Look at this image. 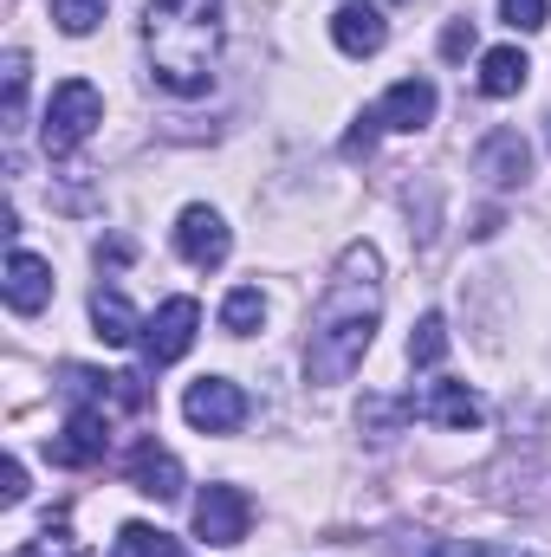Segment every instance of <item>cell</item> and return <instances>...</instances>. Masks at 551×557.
<instances>
[{
  "mask_svg": "<svg viewBox=\"0 0 551 557\" xmlns=\"http://www.w3.org/2000/svg\"><path fill=\"white\" fill-rule=\"evenodd\" d=\"M124 480L137 486L143 499H182V460L156 434H143L137 447L124 454Z\"/></svg>",
  "mask_w": 551,
  "mask_h": 557,
  "instance_id": "9",
  "label": "cell"
},
{
  "mask_svg": "<svg viewBox=\"0 0 551 557\" xmlns=\"http://www.w3.org/2000/svg\"><path fill=\"white\" fill-rule=\"evenodd\" d=\"M247 525H254V506H247L241 486H208V493L195 499V539H208V545H241Z\"/></svg>",
  "mask_w": 551,
  "mask_h": 557,
  "instance_id": "8",
  "label": "cell"
},
{
  "mask_svg": "<svg viewBox=\"0 0 551 557\" xmlns=\"http://www.w3.org/2000/svg\"><path fill=\"white\" fill-rule=\"evenodd\" d=\"M52 7V20H59V33H72V39H85L98 20H105V7L111 0H46Z\"/></svg>",
  "mask_w": 551,
  "mask_h": 557,
  "instance_id": "20",
  "label": "cell"
},
{
  "mask_svg": "<svg viewBox=\"0 0 551 557\" xmlns=\"http://www.w3.org/2000/svg\"><path fill=\"white\" fill-rule=\"evenodd\" d=\"M441 357H448V318L441 311H421L415 331H409V363L415 370H434Z\"/></svg>",
  "mask_w": 551,
  "mask_h": 557,
  "instance_id": "17",
  "label": "cell"
},
{
  "mask_svg": "<svg viewBox=\"0 0 551 557\" xmlns=\"http://www.w3.org/2000/svg\"><path fill=\"white\" fill-rule=\"evenodd\" d=\"M0 292H7V305H13L20 318H33V311L52 305V267H46L39 253L13 247V253H7V278H0Z\"/></svg>",
  "mask_w": 551,
  "mask_h": 557,
  "instance_id": "11",
  "label": "cell"
},
{
  "mask_svg": "<svg viewBox=\"0 0 551 557\" xmlns=\"http://www.w3.org/2000/svg\"><path fill=\"white\" fill-rule=\"evenodd\" d=\"M409 416H415V403H364V416H357V421H370V428H377V441H390Z\"/></svg>",
  "mask_w": 551,
  "mask_h": 557,
  "instance_id": "23",
  "label": "cell"
},
{
  "mask_svg": "<svg viewBox=\"0 0 551 557\" xmlns=\"http://www.w3.org/2000/svg\"><path fill=\"white\" fill-rule=\"evenodd\" d=\"M383 324V260L370 240H351L338 253V267L325 278L318 305H311V331H305V376L311 383H351L357 363L370 357Z\"/></svg>",
  "mask_w": 551,
  "mask_h": 557,
  "instance_id": "1",
  "label": "cell"
},
{
  "mask_svg": "<svg viewBox=\"0 0 551 557\" xmlns=\"http://www.w3.org/2000/svg\"><path fill=\"white\" fill-rule=\"evenodd\" d=\"M91 324H98L105 344H137L143 337V318L131 311V298H124L118 285H98V292H91Z\"/></svg>",
  "mask_w": 551,
  "mask_h": 557,
  "instance_id": "16",
  "label": "cell"
},
{
  "mask_svg": "<svg viewBox=\"0 0 551 557\" xmlns=\"http://www.w3.org/2000/svg\"><path fill=\"white\" fill-rule=\"evenodd\" d=\"M474 169H480L493 188H519V182L532 175V149H526V137H519V131H493V137L480 143Z\"/></svg>",
  "mask_w": 551,
  "mask_h": 557,
  "instance_id": "12",
  "label": "cell"
},
{
  "mask_svg": "<svg viewBox=\"0 0 551 557\" xmlns=\"http://www.w3.org/2000/svg\"><path fill=\"white\" fill-rule=\"evenodd\" d=\"M26 72H33V65H26V52L13 46L7 65H0V78H7V131H20V117H26Z\"/></svg>",
  "mask_w": 551,
  "mask_h": 557,
  "instance_id": "21",
  "label": "cell"
},
{
  "mask_svg": "<svg viewBox=\"0 0 551 557\" xmlns=\"http://www.w3.org/2000/svg\"><path fill=\"white\" fill-rule=\"evenodd\" d=\"M526 78H532V59H526L519 46H493V52H480V91H487V98H519Z\"/></svg>",
  "mask_w": 551,
  "mask_h": 557,
  "instance_id": "15",
  "label": "cell"
},
{
  "mask_svg": "<svg viewBox=\"0 0 551 557\" xmlns=\"http://www.w3.org/2000/svg\"><path fill=\"white\" fill-rule=\"evenodd\" d=\"M377 131H383V117H377V111H364V117H357V131L344 137V156H370V143H377Z\"/></svg>",
  "mask_w": 551,
  "mask_h": 557,
  "instance_id": "26",
  "label": "cell"
},
{
  "mask_svg": "<svg viewBox=\"0 0 551 557\" xmlns=\"http://www.w3.org/2000/svg\"><path fill=\"white\" fill-rule=\"evenodd\" d=\"M260 318H267V298H260V285H234V292L221 298V331L247 337V331H260Z\"/></svg>",
  "mask_w": 551,
  "mask_h": 557,
  "instance_id": "18",
  "label": "cell"
},
{
  "mask_svg": "<svg viewBox=\"0 0 551 557\" xmlns=\"http://www.w3.org/2000/svg\"><path fill=\"white\" fill-rule=\"evenodd\" d=\"M377 117H383V131H428V117H434V85H428V78H396V85L383 91Z\"/></svg>",
  "mask_w": 551,
  "mask_h": 557,
  "instance_id": "14",
  "label": "cell"
},
{
  "mask_svg": "<svg viewBox=\"0 0 551 557\" xmlns=\"http://www.w3.org/2000/svg\"><path fill=\"white\" fill-rule=\"evenodd\" d=\"M331 39H338V52H344V59H370V52H383V46H390V20H383V7L351 0V7H338V13H331Z\"/></svg>",
  "mask_w": 551,
  "mask_h": 557,
  "instance_id": "10",
  "label": "cell"
},
{
  "mask_svg": "<svg viewBox=\"0 0 551 557\" xmlns=\"http://www.w3.org/2000/svg\"><path fill=\"white\" fill-rule=\"evenodd\" d=\"M143 52H149V78L169 98H201L221 59V0H149Z\"/></svg>",
  "mask_w": 551,
  "mask_h": 557,
  "instance_id": "2",
  "label": "cell"
},
{
  "mask_svg": "<svg viewBox=\"0 0 551 557\" xmlns=\"http://www.w3.org/2000/svg\"><path fill=\"white\" fill-rule=\"evenodd\" d=\"M415 416H428V421H441V428H480L487 421V403L467 389V383H428L421 389V403H415Z\"/></svg>",
  "mask_w": 551,
  "mask_h": 557,
  "instance_id": "13",
  "label": "cell"
},
{
  "mask_svg": "<svg viewBox=\"0 0 551 557\" xmlns=\"http://www.w3.org/2000/svg\"><path fill=\"white\" fill-rule=\"evenodd\" d=\"M105 447H111V421H105V409H98V403H72L65 428L52 434V467H98Z\"/></svg>",
  "mask_w": 551,
  "mask_h": 557,
  "instance_id": "7",
  "label": "cell"
},
{
  "mask_svg": "<svg viewBox=\"0 0 551 557\" xmlns=\"http://www.w3.org/2000/svg\"><path fill=\"white\" fill-rule=\"evenodd\" d=\"M195 331H201V305L195 298H169V305H156V318H143V357L162 370V363H175V357H188V344H195Z\"/></svg>",
  "mask_w": 551,
  "mask_h": 557,
  "instance_id": "5",
  "label": "cell"
},
{
  "mask_svg": "<svg viewBox=\"0 0 551 557\" xmlns=\"http://www.w3.org/2000/svg\"><path fill=\"white\" fill-rule=\"evenodd\" d=\"M421 557H480V545H474V539H434Z\"/></svg>",
  "mask_w": 551,
  "mask_h": 557,
  "instance_id": "27",
  "label": "cell"
},
{
  "mask_svg": "<svg viewBox=\"0 0 551 557\" xmlns=\"http://www.w3.org/2000/svg\"><path fill=\"white\" fill-rule=\"evenodd\" d=\"M20 557H78V539H72V525L59 519V525H46V532H39Z\"/></svg>",
  "mask_w": 551,
  "mask_h": 557,
  "instance_id": "22",
  "label": "cell"
},
{
  "mask_svg": "<svg viewBox=\"0 0 551 557\" xmlns=\"http://www.w3.org/2000/svg\"><path fill=\"white\" fill-rule=\"evenodd\" d=\"M98 124H105V98H98V85H85V78H65V85L46 98L39 143H46V156H72V149L91 137Z\"/></svg>",
  "mask_w": 551,
  "mask_h": 557,
  "instance_id": "3",
  "label": "cell"
},
{
  "mask_svg": "<svg viewBox=\"0 0 551 557\" xmlns=\"http://www.w3.org/2000/svg\"><path fill=\"white\" fill-rule=\"evenodd\" d=\"M0 499H7V506L26 499V467H20V460H7V486H0Z\"/></svg>",
  "mask_w": 551,
  "mask_h": 557,
  "instance_id": "28",
  "label": "cell"
},
{
  "mask_svg": "<svg viewBox=\"0 0 551 557\" xmlns=\"http://www.w3.org/2000/svg\"><path fill=\"white\" fill-rule=\"evenodd\" d=\"M182 416H188L195 434H234V428L247 421V389L228 383V376H201V383H188Z\"/></svg>",
  "mask_w": 551,
  "mask_h": 557,
  "instance_id": "4",
  "label": "cell"
},
{
  "mask_svg": "<svg viewBox=\"0 0 551 557\" xmlns=\"http://www.w3.org/2000/svg\"><path fill=\"white\" fill-rule=\"evenodd\" d=\"M500 20L513 33H539L546 26V0H500Z\"/></svg>",
  "mask_w": 551,
  "mask_h": 557,
  "instance_id": "24",
  "label": "cell"
},
{
  "mask_svg": "<svg viewBox=\"0 0 551 557\" xmlns=\"http://www.w3.org/2000/svg\"><path fill=\"white\" fill-rule=\"evenodd\" d=\"M175 253H182L188 267L215 273V267H228L234 234H228V221H221L215 208H182V214H175Z\"/></svg>",
  "mask_w": 551,
  "mask_h": 557,
  "instance_id": "6",
  "label": "cell"
},
{
  "mask_svg": "<svg viewBox=\"0 0 551 557\" xmlns=\"http://www.w3.org/2000/svg\"><path fill=\"white\" fill-rule=\"evenodd\" d=\"M474 52V20H448L441 33V59H467Z\"/></svg>",
  "mask_w": 551,
  "mask_h": 557,
  "instance_id": "25",
  "label": "cell"
},
{
  "mask_svg": "<svg viewBox=\"0 0 551 557\" xmlns=\"http://www.w3.org/2000/svg\"><path fill=\"white\" fill-rule=\"evenodd\" d=\"M98 260H111V267H124V260H131V240H98Z\"/></svg>",
  "mask_w": 551,
  "mask_h": 557,
  "instance_id": "29",
  "label": "cell"
},
{
  "mask_svg": "<svg viewBox=\"0 0 551 557\" xmlns=\"http://www.w3.org/2000/svg\"><path fill=\"white\" fill-rule=\"evenodd\" d=\"M118 557H188L169 532H156V525H143V519H131L124 532H118Z\"/></svg>",
  "mask_w": 551,
  "mask_h": 557,
  "instance_id": "19",
  "label": "cell"
}]
</instances>
